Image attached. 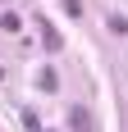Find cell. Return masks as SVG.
I'll list each match as a JSON object with an SVG mask.
<instances>
[{"mask_svg": "<svg viewBox=\"0 0 128 132\" xmlns=\"http://www.w3.org/2000/svg\"><path fill=\"white\" fill-rule=\"evenodd\" d=\"M69 132H96V123H91V109H87V105H69Z\"/></svg>", "mask_w": 128, "mask_h": 132, "instance_id": "1", "label": "cell"}, {"mask_svg": "<svg viewBox=\"0 0 128 132\" xmlns=\"http://www.w3.org/2000/svg\"><path fill=\"white\" fill-rule=\"evenodd\" d=\"M110 32H115V37H124V32H128V18H124V14H115V18H110Z\"/></svg>", "mask_w": 128, "mask_h": 132, "instance_id": "4", "label": "cell"}, {"mask_svg": "<svg viewBox=\"0 0 128 132\" xmlns=\"http://www.w3.org/2000/svg\"><path fill=\"white\" fill-rule=\"evenodd\" d=\"M37 27H41V37H46V46H51V50H60V32H55L51 23H37Z\"/></svg>", "mask_w": 128, "mask_h": 132, "instance_id": "3", "label": "cell"}, {"mask_svg": "<svg viewBox=\"0 0 128 132\" xmlns=\"http://www.w3.org/2000/svg\"><path fill=\"white\" fill-rule=\"evenodd\" d=\"M0 32H23V23H18V14H0Z\"/></svg>", "mask_w": 128, "mask_h": 132, "instance_id": "2", "label": "cell"}]
</instances>
